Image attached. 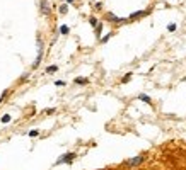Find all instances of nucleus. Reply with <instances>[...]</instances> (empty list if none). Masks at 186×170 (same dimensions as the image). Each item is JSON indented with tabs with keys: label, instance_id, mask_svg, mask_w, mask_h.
Wrapping results in <instances>:
<instances>
[{
	"label": "nucleus",
	"instance_id": "obj_3",
	"mask_svg": "<svg viewBox=\"0 0 186 170\" xmlns=\"http://www.w3.org/2000/svg\"><path fill=\"white\" fill-rule=\"evenodd\" d=\"M41 10H43L44 14L50 12V7H48V4H46V0H41Z\"/></svg>",
	"mask_w": 186,
	"mask_h": 170
},
{
	"label": "nucleus",
	"instance_id": "obj_4",
	"mask_svg": "<svg viewBox=\"0 0 186 170\" xmlns=\"http://www.w3.org/2000/svg\"><path fill=\"white\" fill-rule=\"evenodd\" d=\"M138 99H140V101H144V102H147V104H150V97H149V95H144V94H142V95H138Z\"/></svg>",
	"mask_w": 186,
	"mask_h": 170
},
{
	"label": "nucleus",
	"instance_id": "obj_8",
	"mask_svg": "<svg viewBox=\"0 0 186 170\" xmlns=\"http://www.w3.org/2000/svg\"><path fill=\"white\" fill-rule=\"evenodd\" d=\"M75 83H79V85H84V83H87V78H82V77H79V78H75Z\"/></svg>",
	"mask_w": 186,
	"mask_h": 170
},
{
	"label": "nucleus",
	"instance_id": "obj_10",
	"mask_svg": "<svg viewBox=\"0 0 186 170\" xmlns=\"http://www.w3.org/2000/svg\"><path fill=\"white\" fill-rule=\"evenodd\" d=\"M89 22H90V26H94V27L97 26V19H96V17H90V19H89Z\"/></svg>",
	"mask_w": 186,
	"mask_h": 170
},
{
	"label": "nucleus",
	"instance_id": "obj_13",
	"mask_svg": "<svg viewBox=\"0 0 186 170\" xmlns=\"http://www.w3.org/2000/svg\"><path fill=\"white\" fill-rule=\"evenodd\" d=\"M39 135V131H38V129H33V131H29V136H33V138H34V136H38Z\"/></svg>",
	"mask_w": 186,
	"mask_h": 170
},
{
	"label": "nucleus",
	"instance_id": "obj_1",
	"mask_svg": "<svg viewBox=\"0 0 186 170\" xmlns=\"http://www.w3.org/2000/svg\"><path fill=\"white\" fill-rule=\"evenodd\" d=\"M74 158H75L74 153H67V155L60 156V158L56 160V165H60V163H72V162H74Z\"/></svg>",
	"mask_w": 186,
	"mask_h": 170
},
{
	"label": "nucleus",
	"instance_id": "obj_11",
	"mask_svg": "<svg viewBox=\"0 0 186 170\" xmlns=\"http://www.w3.org/2000/svg\"><path fill=\"white\" fill-rule=\"evenodd\" d=\"M101 31H103V24H97V26H96V34H97V36L101 34Z\"/></svg>",
	"mask_w": 186,
	"mask_h": 170
},
{
	"label": "nucleus",
	"instance_id": "obj_9",
	"mask_svg": "<svg viewBox=\"0 0 186 170\" xmlns=\"http://www.w3.org/2000/svg\"><path fill=\"white\" fill-rule=\"evenodd\" d=\"M67 9H69V7H67V4H63V5L60 7V14H67Z\"/></svg>",
	"mask_w": 186,
	"mask_h": 170
},
{
	"label": "nucleus",
	"instance_id": "obj_14",
	"mask_svg": "<svg viewBox=\"0 0 186 170\" xmlns=\"http://www.w3.org/2000/svg\"><path fill=\"white\" fill-rule=\"evenodd\" d=\"M9 121H10V116H9V114L2 116V122H9Z\"/></svg>",
	"mask_w": 186,
	"mask_h": 170
},
{
	"label": "nucleus",
	"instance_id": "obj_12",
	"mask_svg": "<svg viewBox=\"0 0 186 170\" xmlns=\"http://www.w3.org/2000/svg\"><path fill=\"white\" fill-rule=\"evenodd\" d=\"M130 78H131V73H128V75H125V77H123V80H121V82L126 83V82H130Z\"/></svg>",
	"mask_w": 186,
	"mask_h": 170
},
{
	"label": "nucleus",
	"instance_id": "obj_16",
	"mask_svg": "<svg viewBox=\"0 0 186 170\" xmlns=\"http://www.w3.org/2000/svg\"><path fill=\"white\" fill-rule=\"evenodd\" d=\"M109 38H111V34H106V36H104L103 39H101V43H106V41L109 39Z\"/></svg>",
	"mask_w": 186,
	"mask_h": 170
},
{
	"label": "nucleus",
	"instance_id": "obj_6",
	"mask_svg": "<svg viewBox=\"0 0 186 170\" xmlns=\"http://www.w3.org/2000/svg\"><path fill=\"white\" fill-rule=\"evenodd\" d=\"M145 14H147V10H144V12H135V14H131V15H130V19H137V17L145 15Z\"/></svg>",
	"mask_w": 186,
	"mask_h": 170
},
{
	"label": "nucleus",
	"instance_id": "obj_17",
	"mask_svg": "<svg viewBox=\"0 0 186 170\" xmlns=\"http://www.w3.org/2000/svg\"><path fill=\"white\" fill-rule=\"evenodd\" d=\"M72 2H74V0H67V4H72Z\"/></svg>",
	"mask_w": 186,
	"mask_h": 170
},
{
	"label": "nucleus",
	"instance_id": "obj_15",
	"mask_svg": "<svg viewBox=\"0 0 186 170\" xmlns=\"http://www.w3.org/2000/svg\"><path fill=\"white\" fill-rule=\"evenodd\" d=\"M167 29H169V33H174V31H176V24H169Z\"/></svg>",
	"mask_w": 186,
	"mask_h": 170
},
{
	"label": "nucleus",
	"instance_id": "obj_7",
	"mask_svg": "<svg viewBox=\"0 0 186 170\" xmlns=\"http://www.w3.org/2000/svg\"><path fill=\"white\" fill-rule=\"evenodd\" d=\"M69 31H70L69 26H62V27H60V34H63V36H67V34H69Z\"/></svg>",
	"mask_w": 186,
	"mask_h": 170
},
{
	"label": "nucleus",
	"instance_id": "obj_2",
	"mask_svg": "<svg viewBox=\"0 0 186 170\" xmlns=\"http://www.w3.org/2000/svg\"><path fill=\"white\" fill-rule=\"evenodd\" d=\"M142 162H144V156H135V158L126 160V165H128V167H135V165H140Z\"/></svg>",
	"mask_w": 186,
	"mask_h": 170
},
{
	"label": "nucleus",
	"instance_id": "obj_5",
	"mask_svg": "<svg viewBox=\"0 0 186 170\" xmlns=\"http://www.w3.org/2000/svg\"><path fill=\"white\" fill-rule=\"evenodd\" d=\"M56 70H58V67H56V65H51V67L46 68V73H55Z\"/></svg>",
	"mask_w": 186,
	"mask_h": 170
}]
</instances>
